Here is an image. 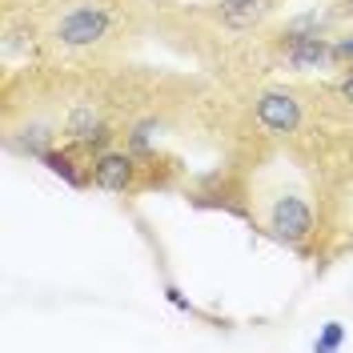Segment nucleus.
I'll use <instances>...</instances> for the list:
<instances>
[{"label": "nucleus", "mask_w": 353, "mask_h": 353, "mask_svg": "<svg viewBox=\"0 0 353 353\" xmlns=\"http://www.w3.org/2000/svg\"><path fill=\"white\" fill-rule=\"evenodd\" d=\"M269 229H273L277 241H289V245L305 241L313 233V209L301 197H281L269 213Z\"/></svg>", "instance_id": "nucleus-1"}, {"label": "nucleus", "mask_w": 353, "mask_h": 353, "mask_svg": "<svg viewBox=\"0 0 353 353\" xmlns=\"http://www.w3.org/2000/svg\"><path fill=\"white\" fill-rule=\"evenodd\" d=\"M105 28H109V17L101 12V8H72L61 28H57V37L72 48H85V44H97L105 37Z\"/></svg>", "instance_id": "nucleus-2"}, {"label": "nucleus", "mask_w": 353, "mask_h": 353, "mask_svg": "<svg viewBox=\"0 0 353 353\" xmlns=\"http://www.w3.org/2000/svg\"><path fill=\"white\" fill-rule=\"evenodd\" d=\"M257 121H261L269 132H293L297 121H301V109L289 92H265L257 101Z\"/></svg>", "instance_id": "nucleus-3"}, {"label": "nucleus", "mask_w": 353, "mask_h": 353, "mask_svg": "<svg viewBox=\"0 0 353 353\" xmlns=\"http://www.w3.org/2000/svg\"><path fill=\"white\" fill-rule=\"evenodd\" d=\"M333 57V48L325 44V37H317V32H293L285 44V61L293 68H317V65H325Z\"/></svg>", "instance_id": "nucleus-4"}, {"label": "nucleus", "mask_w": 353, "mask_h": 353, "mask_svg": "<svg viewBox=\"0 0 353 353\" xmlns=\"http://www.w3.org/2000/svg\"><path fill=\"white\" fill-rule=\"evenodd\" d=\"M92 181L109 193H125L132 185V157L125 153H105L92 161Z\"/></svg>", "instance_id": "nucleus-5"}, {"label": "nucleus", "mask_w": 353, "mask_h": 353, "mask_svg": "<svg viewBox=\"0 0 353 353\" xmlns=\"http://www.w3.org/2000/svg\"><path fill=\"white\" fill-rule=\"evenodd\" d=\"M68 137L81 141V145H92V141H105L109 132H105L97 112L88 109V105H81V109H72V117H68Z\"/></svg>", "instance_id": "nucleus-6"}, {"label": "nucleus", "mask_w": 353, "mask_h": 353, "mask_svg": "<svg viewBox=\"0 0 353 353\" xmlns=\"http://www.w3.org/2000/svg\"><path fill=\"white\" fill-rule=\"evenodd\" d=\"M265 12H269V0H225L221 4V17L233 28H249L253 21H261Z\"/></svg>", "instance_id": "nucleus-7"}, {"label": "nucleus", "mask_w": 353, "mask_h": 353, "mask_svg": "<svg viewBox=\"0 0 353 353\" xmlns=\"http://www.w3.org/2000/svg\"><path fill=\"white\" fill-rule=\"evenodd\" d=\"M41 165L48 169V173H57L61 181H68L72 189H81V185H85V176H81V169H77V161H72L68 149H48V153L41 157Z\"/></svg>", "instance_id": "nucleus-8"}, {"label": "nucleus", "mask_w": 353, "mask_h": 353, "mask_svg": "<svg viewBox=\"0 0 353 353\" xmlns=\"http://www.w3.org/2000/svg\"><path fill=\"white\" fill-rule=\"evenodd\" d=\"M341 341H345V325L341 321H325V330L317 333V341H313V353H333V350H341Z\"/></svg>", "instance_id": "nucleus-9"}, {"label": "nucleus", "mask_w": 353, "mask_h": 353, "mask_svg": "<svg viewBox=\"0 0 353 353\" xmlns=\"http://www.w3.org/2000/svg\"><path fill=\"white\" fill-rule=\"evenodd\" d=\"M44 141H48V132L44 129H28L21 137V141H17V149H21V153H28V157H37V161H41L44 153H48V149H44Z\"/></svg>", "instance_id": "nucleus-10"}, {"label": "nucleus", "mask_w": 353, "mask_h": 353, "mask_svg": "<svg viewBox=\"0 0 353 353\" xmlns=\"http://www.w3.org/2000/svg\"><path fill=\"white\" fill-rule=\"evenodd\" d=\"M165 297H169V305H173V309H181V313H193L189 297H185V293H181L176 285H165Z\"/></svg>", "instance_id": "nucleus-11"}, {"label": "nucleus", "mask_w": 353, "mask_h": 353, "mask_svg": "<svg viewBox=\"0 0 353 353\" xmlns=\"http://www.w3.org/2000/svg\"><path fill=\"white\" fill-rule=\"evenodd\" d=\"M333 57H341V61H353V37H345V41L333 44Z\"/></svg>", "instance_id": "nucleus-12"}, {"label": "nucleus", "mask_w": 353, "mask_h": 353, "mask_svg": "<svg viewBox=\"0 0 353 353\" xmlns=\"http://www.w3.org/2000/svg\"><path fill=\"white\" fill-rule=\"evenodd\" d=\"M337 88H341V97H345V101H353V72H350V77H345Z\"/></svg>", "instance_id": "nucleus-13"}]
</instances>
